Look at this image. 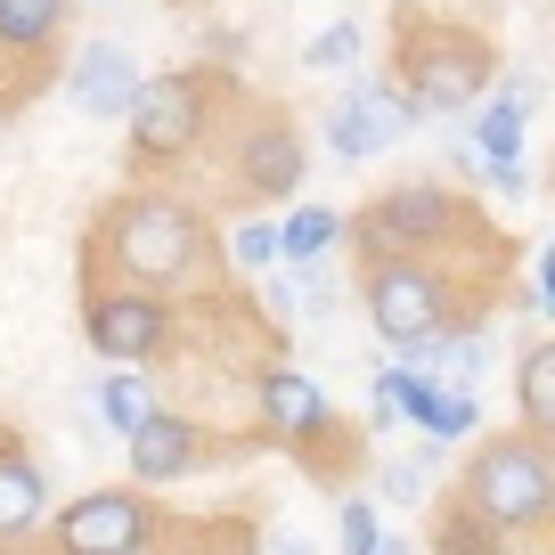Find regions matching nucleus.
<instances>
[{"mask_svg":"<svg viewBox=\"0 0 555 555\" xmlns=\"http://www.w3.org/2000/svg\"><path fill=\"white\" fill-rule=\"evenodd\" d=\"M376 555H409V539H392V531H384V539H376Z\"/></svg>","mask_w":555,"mask_h":555,"instance_id":"obj_29","label":"nucleus"},{"mask_svg":"<svg viewBox=\"0 0 555 555\" xmlns=\"http://www.w3.org/2000/svg\"><path fill=\"white\" fill-rule=\"evenodd\" d=\"M474 295H482V286H466V278H457L450 261H434V254H376V261H360L367 327H376L392 351H425L434 335L474 327V319H482Z\"/></svg>","mask_w":555,"mask_h":555,"instance_id":"obj_4","label":"nucleus"},{"mask_svg":"<svg viewBox=\"0 0 555 555\" xmlns=\"http://www.w3.org/2000/svg\"><path fill=\"white\" fill-rule=\"evenodd\" d=\"M434 441H425V450H416V457H392V466H376V490H384V499H392V506H416V499H425V466H434Z\"/></svg>","mask_w":555,"mask_h":555,"instance_id":"obj_24","label":"nucleus"},{"mask_svg":"<svg viewBox=\"0 0 555 555\" xmlns=\"http://www.w3.org/2000/svg\"><path fill=\"white\" fill-rule=\"evenodd\" d=\"M335 237H344V212L335 205H295L286 221H278V261H327L335 254Z\"/></svg>","mask_w":555,"mask_h":555,"instance_id":"obj_21","label":"nucleus"},{"mask_svg":"<svg viewBox=\"0 0 555 555\" xmlns=\"http://www.w3.org/2000/svg\"><path fill=\"white\" fill-rule=\"evenodd\" d=\"M392 82L400 99L425 115H474L499 82V41L482 25H457V17H425V9H400V41H392Z\"/></svg>","mask_w":555,"mask_h":555,"instance_id":"obj_2","label":"nucleus"},{"mask_svg":"<svg viewBox=\"0 0 555 555\" xmlns=\"http://www.w3.org/2000/svg\"><path fill=\"white\" fill-rule=\"evenodd\" d=\"M531 311L555 319V261H547V254H539V278H531Z\"/></svg>","mask_w":555,"mask_h":555,"instance_id":"obj_27","label":"nucleus"},{"mask_svg":"<svg viewBox=\"0 0 555 555\" xmlns=\"http://www.w3.org/2000/svg\"><path fill=\"white\" fill-rule=\"evenodd\" d=\"M164 531V506L147 499V482H99L82 499H66L50 515V555H147Z\"/></svg>","mask_w":555,"mask_h":555,"instance_id":"obj_7","label":"nucleus"},{"mask_svg":"<svg viewBox=\"0 0 555 555\" xmlns=\"http://www.w3.org/2000/svg\"><path fill=\"white\" fill-rule=\"evenodd\" d=\"M66 17H74V0H0V115H17L57 74Z\"/></svg>","mask_w":555,"mask_h":555,"instance_id":"obj_11","label":"nucleus"},{"mask_svg":"<svg viewBox=\"0 0 555 555\" xmlns=\"http://www.w3.org/2000/svg\"><path fill=\"white\" fill-rule=\"evenodd\" d=\"M457 490H466L506 539L547 531V522H555V441H539V434H490V441H474Z\"/></svg>","mask_w":555,"mask_h":555,"instance_id":"obj_6","label":"nucleus"},{"mask_svg":"<svg viewBox=\"0 0 555 555\" xmlns=\"http://www.w3.org/2000/svg\"><path fill=\"white\" fill-rule=\"evenodd\" d=\"M237 115V131H229V189L245 196V205H286V196L302 189V172H311V147H302L295 115H278L270 99H245L229 106Z\"/></svg>","mask_w":555,"mask_h":555,"instance_id":"obj_8","label":"nucleus"},{"mask_svg":"<svg viewBox=\"0 0 555 555\" xmlns=\"http://www.w3.org/2000/svg\"><path fill=\"white\" fill-rule=\"evenodd\" d=\"M41 515H50V482H41L34 450H25V441L0 425V539L41 531Z\"/></svg>","mask_w":555,"mask_h":555,"instance_id":"obj_15","label":"nucleus"},{"mask_svg":"<svg viewBox=\"0 0 555 555\" xmlns=\"http://www.w3.org/2000/svg\"><path fill=\"white\" fill-rule=\"evenodd\" d=\"M360 50H367V34H360V25H351V17H335L327 34H311V50H302V66H311V74H351V66H360Z\"/></svg>","mask_w":555,"mask_h":555,"instance_id":"obj_23","label":"nucleus"},{"mask_svg":"<svg viewBox=\"0 0 555 555\" xmlns=\"http://www.w3.org/2000/svg\"><path fill=\"white\" fill-rule=\"evenodd\" d=\"M254 441L261 434H212V425H196L180 409H147L139 434H122V450H131V482L164 490V482H189V474H212L229 457H245Z\"/></svg>","mask_w":555,"mask_h":555,"instance_id":"obj_10","label":"nucleus"},{"mask_svg":"<svg viewBox=\"0 0 555 555\" xmlns=\"http://www.w3.org/2000/svg\"><path fill=\"white\" fill-rule=\"evenodd\" d=\"M327 392H319L302 367H286V360H261L254 367V425H261V441H286L295 450L311 425H327Z\"/></svg>","mask_w":555,"mask_h":555,"instance_id":"obj_14","label":"nucleus"},{"mask_svg":"<svg viewBox=\"0 0 555 555\" xmlns=\"http://www.w3.org/2000/svg\"><path fill=\"white\" fill-rule=\"evenodd\" d=\"M434 555H506V531L466 499V490H450V499L434 506Z\"/></svg>","mask_w":555,"mask_h":555,"instance_id":"obj_19","label":"nucleus"},{"mask_svg":"<svg viewBox=\"0 0 555 555\" xmlns=\"http://www.w3.org/2000/svg\"><path fill=\"white\" fill-rule=\"evenodd\" d=\"M147 409H156V400H147V376H139V367H106V384H99V425L106 434H139Z\"/></svg>","mask_w":555,"mask_h":555,"instance_id":"obj_22","label":"nucleus"},{"mask_svg":"<svg viewBox=\"0 0 555 555\" xmlns=\"http://www.w3.org/2000/svg\"><path fill=\"white\" fill-rule=\"evenodd\" d=\"M139 90H147V74H139L131 41H115V34H90L82 50H74V66H66V99L82 106L90 122H122L139 106Z\"/></svg>","mask_w":555,"mask_h":555,"instance_id":"obj_13","label":"nucleus"},{"mask_svg":"<svg viewBox=\"0 0 555 555\" xmlns=\"http://www.w3.org/2000/svg\"><path fill=\"white\" fill-rule=\"evenodd\" d=\"M221 245H229V261H237L245 278H254V270H270V261H278V229H270V221H254V212H245V221L229 229Z\"/></svg>","mask_w":555,"mask_h":555,"instance_id":"obj_25","label":"nucleus"},{"mask_svg":"<svg viewBox=\"0 0 555 555\" xmlns=\"http://www.w3.org/2000/svg\"><path fill=\"white\" fill-rule=\"evenodd\" d=\"M522 131H531V82H506L499 99L474 106V172L482 164H522Z\"/></svg>","mask_w":555,"mask_h":555,"instance_id":"obj_17","label":"nucleus"},{"mask_svg":"<svg viewBox=\"0 0 555 555\" xmlns=\"http://www.w3.org/2000/svg\"><path fill=\"white\" fill-rule=\"evenodd\" d=\"M515 416H522V434L555 441V335L515 360Z\"/></svg>","mask_w":555,"mask_h":555,"instance_id":"obj_20","label":"nucleus"},{"mask_svg":"<svg viewBox=\"0 0 555 555\" xmlns=\"http://www.w3.org/2000/svg\"><path fill=\"white\" fill-rule=\"evenodd\" d=\"M376 506L367 499H344V555H376Z\"/></svg>","mask_w":555,"mask_h":555,"instance_id":"obj_26","label":"nucleus"},{"mask_svg":"<svg viewBox=\"0 0 555 555\" xmlns=\"http://www.w3.org/2000/svg\"><path fill=\"white\" fill-rule=\"evenodd\" d=\"M319 131H327V147L344 164H367V156H384V147H400V139L416 131V106L400 99L392 74H360V82L335 90V106L319 115Z\"/></svg>","mask_w":555,"mask_h":555,"instance_id":"obj_12","label":"nucleus"},{"mask_svg":"<svg viewBox=\"0 0 555 555\" xmlns=\"http://www.w3.org/2000/svg\"><path fill=\"white\" fill-rule=\"evenodd\" d=\"M221 270L205 205L172 189H122L90 212L82 237V286H147V295H196Z\"/></svg>","mask_w":555,"mask_h":555,"instance_id":"obj_1","label":"nucleus"},{"mask_svg":"<svg viewBox=\"0 0 555 555\" xmlns=\"http://www.w3.org/2000/svg\"><path fill=\"white\" fill-rule=\"evenodd\" d=\"M295 457L319 474L327 490H351V474L367 466V441H360V425H344V416H327V425H311V434L295 441Z\"/></svg>","mask_w":555,"mask_h":555,"instance_id":"obj_18","label":"nucleus"},{"mask_svg":"<svg viewBox=\"0 0 555 555\" xmlns=\"http://www.w3.org/2000/svg\"><path fill=\"white\" fill-rule=\"evenodd\" d=\"M180 335L172 295H147V286H82V344L106 367H147L164 360Z\"/></svg>","mask_w":555,"mask_h":555,"instance_id":"obj_9","label":"nucleus"},{"mask_svg":"<svg viewBox=\"0 0 555 555\" xmlns=\"http://www.w3.org/2000/svg\"><path fill=\"white\" fill-rule=\"evenodd\" d=\"M261 555H311V539H302V531H270V547H261Z\"/></svg>","mask_w":555,"mask_h":555,"instance_id":"obj_28","label":"nucleus"},{"mask_svg":"<svg viewBox=\"0 0 555 555\" xmlns=\"http://www.w3.org/2000/svg\"><path fill=\"white\" fill-rule=\"evenodd\" d=\"M147 555H261V522L254 515H164Z\"/></svg>","mask_w":555,"mask_h":555,"instance_id":"obj_16","label":"nucleus"},{"mask_svg":"<svg viewBox=\"0 0 555 555\" xmlns=\"http://www.w3.org/2000/svg\"><path fill=\"white\" fill-rule=\"evenodd\" d=\"M547 261H555V245H547Z\"/></svg>","mask_w":555,"mask_h":555,"instance_id":"obj_30","label":"nucleus"},{"mask_svg":"<svg viewBox=\"0 0 555 555\" xmlns=\"http://www.w3.org/2000/svg\"><path fill=\"white\" fill-rule=\"evenodd\" d=\"M237 82L221 66H180V74H147L139 106L122 115V139H131V172H180L189 156H205L212 122L229 115Z\"/></svg>","mask_w":555,"mask_h":555,"instance_id":"obj_5","label":"nucleus"},{"mask_svg":"<svg viewBox=\"0 0 555 555\" xmlns=\"http://www.w3.org/2000/svg\"><path fill=\"white\" fill-rule=\"evenodd\" d=\"M344 237H351V254H360V261H376V254H434V261H450V254L506 245L499 229L450 189V180H392V189H376L344 221Z\"/></svg>","mask_w":555,"mask_h":555,"instance_id":"obj_3","label":"nucleus"}]
</instances>
